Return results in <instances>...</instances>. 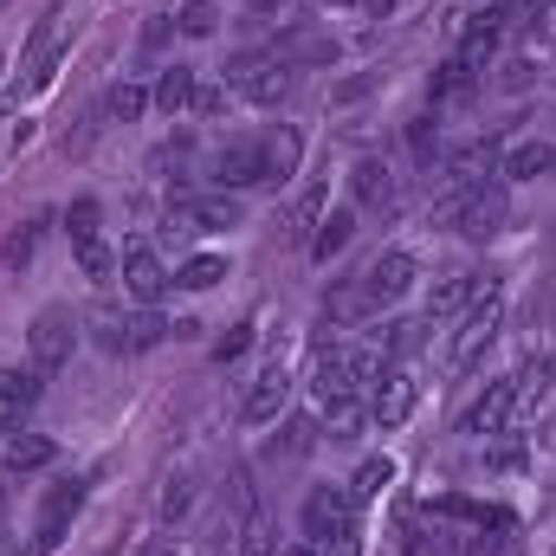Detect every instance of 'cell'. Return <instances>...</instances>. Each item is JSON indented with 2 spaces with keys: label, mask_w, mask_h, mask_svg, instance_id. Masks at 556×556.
Returning <instances> with one entry per match:
<instances>
[{
  "label": "cell",
  "mask_w": 556,
  "mask_h": 556,
  "mask_svg": "<svg viewBox=\"0 0 556 556\" xmlns=\"http://www.w3.org/2000/svg\"><path fill=\"white\" fill-rule=\"evenodd\" d=\"M39 389H46V369H0V433H26Z\"/></svg>",
  "instance_id": "cell-12"
},
{
  "label": "cell",
  "mask_w": 556,
  "mask_h": 556,
  "mask_svg": "<svg viewBox=\"0 0 556 556\" xmlns=\"http://www.w3.org/2000/svg\"><path fill=\"white\" fill-rule=\"evenodd\" d=\"M285 556H317V544H298V551H285Z\"/></svg>",
  "instance_id": "cell-49"
},
{
  "label": "cell",
  "mask_w": 556,
  "mask_h": 556,
  "mask_svg": "<svg viewBox=\"0 0 556 556\" xmlns=\"http://www.w3.org/2000/svg\"><path fill=\"white\" fill-rule=\"evenodd\" d=\"M350 240H356V207H330V214L317 220V233H311V260H317V266H330Z\"/></svg>",
  "instance_id": "cell-21"
},
{
  "label": "cell",
  "mask_w": 556,
  "mask_h": 556,
  "mask_svg": "<svg viewBox=\"0 0 556 556\" xmlns=\"http://www.w3.org/2000/svg\"><path fill=\"white\" fill-rule=\"evenodd\" d=\"M253 7H266V13H273V7H285V0H253Z\"/></svg>",
  "instance_id": "cell-51"
},
{
  "label": "cell",
  "mask_w": 556,
  "mask_h": 556,
  "mask_svg": "<svg viewBox=\"0 0 556 556\" xmlns=\"http://www.w3.org/2000/svg\"><path fill=\"white\" fill-rule=\"evenodd\" d=\"M304 538L311 544H337V538H356V498L343 485H317L304 498Z\"/></svg>",
  "instance_id": "cell-4"
},
{
  "label": "cell",
  "mask_w": 556,
  "mask_h": 556,
  "mask_svg": "<svg viewBox=\"0 0 556 556\" xmlns=\"http://www.w3.org/2000/svg\"><path fill=\"white\" fill-rule=\"evenodd\" d=\"M389 485H395V459L382 453V459H363V466H356V479H350V498H356V505H369V498H382Z\"/></svg>",
  "instance_id": "cell-26"
},
{
  "label": "cell",
  "mask_w": 556,
  "mask_h": 556,
  "mask_svg": "<svg viewBox=\"0 0 556 556\" xmlns=\"http://www.w3.org/2000/svg\"><path fill=\"white\" fill-rule=\"evenodd\" d=\"M78 505H85V485L78 479H59L52 492H46V505H39V538H33V551L26 556H46L59 538H65V525L78 518Z\"/></svg>",
  "instance_id": "cell-11"
},
{
  "label": "cell",
  "mask_w": 556,
  "mask_h": 556,
  "mask_svg": "<svg viewBox=\"0 0 556 556\" xmlns=\"http://www.w3.org/2000/svg\"><path fill=\"white\" fill-rule=\"evenodd\" d=\"M369 91H376V78H350V85H337L330 98H337V104H356V98H369Z\"/></svg>",
  "instance_id": "cell-46"
},
{
  "label": "cell",
  "mask_w": 556,
  "mask_h": 556,
  "mask_svg": "<svg viewBox=\"0 0 556 556\" xmlns=\"http://www.w3.org/2000/svg\"><path fill=\"white\" fill-rule=\"evenodd\" d=\"M149 104H155V98H149L142 85H130V78H124V85H111V98H104V111H111L117 124H137Z\"/></svg>",
  "instance_id": "cell-28"
},
{
  "label": "cell",
  "mask_w": 556,
  "mask_h": 556,
  "mask_svg": "<svg viewBox=\"0 0 556 556\" xmlns=\"http://www.w3.org/2000/svg\"><path fill=\"white\" fill-rule=\"evenodd\" d=\"M485 291H498V278H479V273H446L433 285V298H427V317H453V311H466L472 298H485Z\"/></svg>",
  "instance_id": "cell-19"
},
{
  "label": "cell",
  "mask_w": 556,
  "mask_h": 556,
  "mask_svg": "<svg viewBox=\"0 0 556 556\" xmlns=\"http://www.w3.org/2000/svg\"><path fill=\"white\" fill-rule=\"evenodd\" d=\"M505 85H511V91H525V85H531V65H525V59H518V65H505Z\"/></svg>",
  "instance_id": "cell-47"
},
{
  "label": "cell",
  "mask_w": 556,
  "mask_h": 556,
  "mask_svg": "<svg viewBox=\"0 0 556 556\" xmlns=\"http://www.w3.org/2000/svg\"><path fill=\"white\" fill-rule=\"evenodd\" d=\"M505 188L498 181H485V188H459V214H453V227L466 233V240H492L498 227H505Z\"/></svg>",
  "instance_id": "cell-9"
},
{
  "label": "cell",
  "mask_w": 556,
  "mask_h": 556,
  "mask_svg": "<svg viewBox=\"0 0 556 556\" xmlns=\"http://www.w3.org/2000/svg\"><path fill=\"white\" fill-rule=\"evenodd\" d=\"M350 194H356V207H369V214H395V207H402V181H395V168H389L382 155H363V162L350 168Z\"/></svg>",
  "instance_id": "cell-10"
},
{
  "label": "cell",
  "mask_w": 556,
  "mask_h": 556,
  "mask_svg": "<svg viewBox=\"0 0 556 556\" xmlns=\"http://www.w3.org/2000/svg\"><path fill=\"white\" fill-rule=\"evenodd\" d=\"M511 389H518V395H511V420H518V427H544V420L556 415V369L544 356H531V363L511 376Z\"/></svg>",
  "instance_id": "cell-6"
},
{
  "label": "cell",
  "mask_w": 556,
  "mask_h": 556,
  "mask_svg": "<svg viewBox=\"0 0 556 556\" xmlns=\"http://www.w3.org/2000/svg\"><path fill=\"white\" fill-rule=\"evenodd\" d=\"M247 350H253V324H233V330L214 343V363H240Z\"/></svg>",
  "instance_id": "cell-40"
},
{
  "label": "cell",
  "mask_w": 556,
  "mask_h": 556,
  "mask_svg": "<svg viewBox=\"0 0 556 556\" xmlns=\"http://www.w3.org/2000/svg\"><path fill=\"white\" fill-rule=\"evenodd\" d=\"M214 26H220V13H214V0H188V7H181V33H188V39H207Z\"/></svg>",
  "instance_id": "cell-36"
},
{
  "label": "cell",
  "mask_w": 556,
  "mask_h": 556,
  "mask_svg": "<svg viewBox=\"0 0 556 556\" xmlns=\"http://www.w3.org/2000/svg\"><path fill=\"white\" fill-rule=\"evenodd\" d=\"M511 395H518V389H511V376H505V382H492V389H485V395L466 408L459 433H472V440H492V433H505V420H511Z\"/></svg>",
  "instance_id": "cell-17"
},
{
  "label": "cell",
  "mask_w": 556,
  "mask_h": 556,
  "mask_svg": "<svg viewBox=\"0 0 556 556\" xmlns=\"http://www.w3.org/2000/svg\"><path fill=\"white\" fill-rule=\"evenodd\" d=\"M531 26H538L544 46H556V0H538V20H531Z\"/></svg>",
  "instance_id": "cell-45"
},
{
  "label": "cell",
  "mask_w": 556,
  "mask_h": 556,
  "mask_svg": "<svg viewBox=\"0 0 556 556\" xmlns=\"http://www.w3.org/2000/svg\"><path fill=\"white\" fill-rule=\"evenodd\" d=\"M26 350H33V369H46V376H52V369H65V363H72V350H78V317H72V311H59V304H52V311H39V317H33V330H26Z\"/></svg>",
  "instance_id": "cell-3"
},
{
  "label": "cell",
  "mask_w": 556,
  "mask_h": 556,
  "mask_svg": "<svg viewBox=\"0 0 556 556\" xmlns=\"http://www.w3.org/2000/svg\"><path fill=\"white\" fill-rule=\"evenodd\" d=\"M556 168V142L531 137V142H511L505 149V168L498 175H511V181H538V175H551Z\"/></svg>",
  "instance_id": "cell-22"
},
{
  "label": "cell",
  "mask_w": 556,
  "mask_h": 556,
  "mask_svg": "<svg viewBox=\"0 0 556 556\" xmlns=\"http://www.w3.org/2000/svg\"><path fill=\"white\" fill-rule=\"evenodd\" d=\"M162 337H168V317H162L155 304H142L137 317H130V350H155Z\"/></svg>",
  "instance_id": "cell-32"
},
{
  "label": "cell",
  "mask_w": 556,
  "mask_h": 556,
  "mask_svg": "<svg viewBox=\"0 0 556 556\" xmlns=\"http://www.w3.org/2000/svg\"><path fill=\"white\" fill-rule=\"evenodd\" d=\"M420 330H427V324H395V337H389V356H415V350H420Z\"/></svg>",
  "instance_id": "cell-43"
},
{
  "label": "cell",
  "mask_w": 556,
  "mask_h": 556,
  "mask_svg": "<svg viewBox=\"0 0 556 556\" xmlns=\"http://www.w3.org/2000/svg\"><path fill=\"white\" fill-rule=\"evenodd\" d=\"M260 149H266V181H291V175H298V155H304V137H298L291 124H278Z\"/></svg>",
  "instance_id": "cell-23"
},
{
  "label": "cell",
  "mask_w": 556,
  "mask_h": 556,
  "mask_svg": "<svg viewBox=\"0 0 556 556\" xmlns=\"http://www.w3.org/2000/svg\"><path fill=\"white\" fill-rule=\"evenodd\" d=\"M408 149H415L420 168H433V155H440V117L433 111H420L415 124H408Z\"/></svg>",
  "instance_id": "cell-31"
},
{
  "label": "cell",
  "mask_w": 556,
  "mask_h": 556,
  "mask_svg": "<svg viewBox=\"0 0 556 556\" xmlns=\"http://www.w3.org/2000/svg\"><path fill=\"white\" fill-rule=\"evenodd\" d=\"M194 111H201V117H220V111H227V91H214V85L201 91V85H194Z\"/></svg>",
  "instance_id": "cell-44"
},
{
  "label": "cell",
  "mask_w": 556,
  "mask_h": 556,
  "mask_svg": "<svg viewBox=\"0 0 556 556\" xmlns=\"http://www.w3.org/2000/svg\"><path fill=\"white\" fill-rule=\"evenodd\" d=\"M214 181L233 194V188H253V181H266V149L260 142H227L220 155H214Z\"/></svg>",
  "instance_id": "cell-16"
},
{
  "label": "cell",
  "mask_w": 556,
  "mask_h": 556,
  "mask_svg": "<svg viewBox=\"0 0 556 556\" xmlns=\"http://www.w3.org/2000/svg\"><path fill=\"white\" fill-rule=\"evenodd\" d=\"M220 227H240V194H227V188L168 207V233H220Z\"/></svg>",
  "instance_id": "cell-7"
},
{
  "label": "cell",
  "mask_w": 556,
  "mask_h": 556,
  "mask_svg": "<svg viewBox=\"0 0 556 556\" xmlns=\"http://www.w3.org/2000/svg\"><path fill=\"white\" fill-rule=\"evenodd\" d=\"M72 253H78V266H85V278L111 285V273H117V260H111V247H104V240H78Z\"/></svg>",
  "instance_id": "cell-33"
},
{
  "label": "cell",
  "mask_w": 556,
  "mask_h": 556,
  "mask_svg": "<svg viewBox=\"0 0 556 556\" xmlns=\"http://www.w3.org/2000/svg\"><path fill=\"white\" fill-rule=\"evenodd\" d=\"M446 168H453V181H459V188H485V181H498V168H505V142H498V137L466 142V149H453V155H446Z\"/></svg>",
  "instance_id": "cell-14"
},
{
  "label": "cell",
  "mask_w": 556,
  "mask_h": 556,
  "mask_svg": "<svg viewBox=\"0 0 556 556\" xmlns=\"http://www.w3.org/2000/svg\"><path fill=\"white\" fill-rule=\"evenodd\" d=\"M149 98H155L168 117H175V111H188V104H194V72H188V65H168V72L155 78V91H149Z\"/></svg>",
  "instance_id": "cell-25"
},
{
  "label": "cell",
  "mask_w": 556,
  "mask_h": 556,
  "mask_svg": "<svg viewBox=\"0 0 556 556\" xmlns=\"http://www.w3.org/2000/svg\"><path fill=\"white\" fill-rule=\"evenodd\" d=\"M311 440H317V420H285V453H291V459H298V453H311Z\"/></svg>",
  "instance_id": "cell-42"
},
{
  "label": "cell",
  "mask_w": 556,
  "mask_h": 556,
  "mask_svg": "<svg viewBox=\"0 0 556 556\" xmlns=\"http://www.w3.org/2000/svg\"><path fill=\"white\" fill-rule=\"evenodd\" d=\"M0 7H7V0H0Z\"/></svg>",
  "instance_id": "cell-52"
},
{
  "label": "cell",
  "mask_w": 556,
  "mask_h": 556,
  "mask_svg": "<svg viewBox=\"0 0 556 556\" xmlns=\"http://www.w3.org/2000/svg\"><path fill=\"white\" fill-rule=\"evenodd\" d=\"M59 459V446L46 440V433H13L7 440V472H39V466H52Z\"/></svg>",
  "instance_id": "cell-24"
},
{
  "label": "cell",
  "mask_w": 556,
  "mask_h": 556,
  "mask_svg": "<svg viewBox=\"0 0 556 556\" xmlns=\"http://www.w3.org/2000/svg\"><path fill=\"white\" fill-rule=\"evenodd\" d=\"M415 402H420L415 369L389 363V369L376 376V389H369V420H376V427H402V420L415 415Z\"/></svg>",
  "instance_id": "cell-8"
},
{
  "label": "cell",
  "mask_w": 556,
  "mask_h": 556,
  "mask_svg": "<svg viewBox=\"0 0 556 556\" xmlns=\"http://www.w3.org/2000/svg\"><path fill=\"white\" fill-rule=\"evenodd\" d=\"M324 207H330V181H311V188L298 194V227H311V233H317V220H324Z\"/></svg>",
  "instance_id": "cell-37"
},
{
  "label": "cell",
  "mask_w": 556,
  "mask_h": 556,
  "mask_svg": "<svg viewBox=\"0 0 556 556\" xmlns=\"http://www.w3.org/2000/svg\"><path fill=\"white\" fill-rule=\"evenodd\" d=\"M240 551H247V556H278V538H273V525H266L260 511L247 518V531H240Z\"/></svg>",
  "instance_id": "cell-39"
},
{
  "label": "cell",
  "mask_w": 556,
  "mask_h": 556,
  "mask_svg": "<svg viewBox=\"0 0 556 556\" xmlns=\"http://www.w3.org/2000/svg\"><path fill=\"white\" fill-rule=\"evenodd\" d=\"M65 39H72V13H65V7H52V13L33 26V39H26V59H20V72H26V91L52 85V65H59Z\"/></svg>",
  "instance_id": "cell-5"
},
{
  "label": "cell",
  "mask_w": 556,
  "mask_h": 556,
  "mask_svg": "<svg viewBox=\"0 0 556 556\" xmlns=\"http://www.w3.org/2000/svg\"><path fill=\"white\" fill-rule=\"evenodd\" d=\"M194 505V485H188V472H175L168 485H162V518H181Z\"/></svg>",
  "instance_id": "cell-41"
},
{
  "label": "cell",
  "mask_w": 556,
  "mask_h": 556,
  "mask_svg": "<svg viewBox=\"0 0 556 556\" xmlns=\"http://www.w3.org/2000/svg\"><path fill=\"white\" fill-rule=\"evenodd\" d=\"M505 330V298L498 291H485V298H472L466 311H459V330H453V350H446V363L466 376V369H479V356L492 350V337Z\"/></svg>",
  "instance_id": "cell-1"
},
{
  "label": "cell",
  "mask_w": 556,
  "mask_h": 556,
  "mask_svg": "<svg viewBox=\"0 0 556 556\" xmlns=\"http://www.w3.org/2000/svg\"><path fill=\"white\" fill-rule=\"evenodd\" d=\"M33 253H39V227H20V233H7V240H0V260H7L13 273H26V266H33Z\"/></svg>",
  "instance_id": "cell-34"
},
{
  "label": "cell",
  "mask_w": 556,
  "mask_h": 556,
  "mask_svg": "<svg viewBox=\"0 0 556 556\" xmlns=\"http://www.w3.org/2000/svg\"><path fill=\"white\" fill-rule=\"evenodd\" d=\"M0 531H7V485H0Z\"/></svg>",
  "instance_id": "cell-50"
},
{
  "label": "cell",
  "mask_w": 556,
  "mask_h": 556,
  "mask_svg": "<svg viewBox=\"0 0 556 556\" xmlns=\"http://www.w3.org/2000/svg\"><path fill=\"white\" fill-rule=\"evenodd\" d=\"M65 233H72V247H78V240H98V201H91V194H85V201H72Z\"/></svg>",
  "instance_id": "cell-38"
},
{
  "label": "cell",
  "mask_w": 556,
  "mask_h": 556,
  "mask_svg": "<svg viewBox=\"0 0 556 556\" xmlns=\"http://www.w3.org/2000/svg\"><path fill=\"white\" fill-rule=\"evenodd\" d=\"M273 59H285V65H330L337 59V39L324 26H291L273 46Z\"/></svg>",
  "instance_id": "cell-20"
},
{
  "label": "cell",
  "mask_w": 556,
  "mask_h": 556,
  "mask_svg": "<svg viewBox=\"0 0 556 556\" xmlns=\"http://www.w3.org/2000/svg\"><path fill=\"white\" fill-rule=\"evenodd\" d=\"M317 415H324V427H330V440H356L363 420H369V408H363L356 395H343V402H324Z\"/></svg>",
  "instance_id": "cell-27"
},
{
  "label": "cell",
  "mask_w": 556,
  "mask_h": 556,
  "mask_svg": "<svg viewBox=\"0 0 556 556\" xmlns=\"http://www.w3.org/2000/svg\"><path fill=\"white\" fill-rule=\"evenodd\" d=\"M91 324H98V343H104V350H130V317H117L111 304H98Z\"/></svg>",
  "instance_id": "cell-35"
},
{
  "label": "cell",
  "mask_w": 556,
  "mask_h": 556,
  "mask_svg": "<svg viewBox=\"0 0 556 556\" xmlns=\"http://www.w3.org/2000/svg\"><path fill=\"white\" fill-rule=\"evenodd\" d=\"M227 85L240 91V98H253V104H285V91H291V65L273 59V52H247V59H233L227 65Z\"/></svg>",
  "instance_id": "cell-2"
},
{
  "label": "cell",
  "mask_w": 556,
  "mask_h": 556,
  "mask_svg": "<svg viewBox=\"0 0 556 556\" xmlns=\"http://www.w3.org/2000/svg\"><path fill=\"white\" fill-rule=\"evenodd\" d=\"M466 91H472V72H466L459 59H446V65L427 78V98H433V104H446V98H466Z\"/></svg>",
  "instance_id": "cell-29"
},
{
  "label": "cell",
  "mask_w": 556,
  "mask_h": 556,
  "mask_svg": "<svg viewBox=\"0 0 556 556\" xmlns=\"http://www.w3.org/2000/svg\"><path fill=\"white\" fill-rule=\"evenodd\" d=\"M227 278V260L220 253H194L181 273H175V285H188V291H207V285H220Z\"/></svg>",
  "instance_id": "cell-30"
},
{
  "label": "cell",
  "mask_w": 556,
  "mask_h": 556,
  "mask_svg": "<svg viewBox=\"0 0 556 556\" xmlns=\"http://www.w3.org/2000/svg\"><path fill=\"white\" fill-rule=\"evenodd\" d=\"M415 253H402V247H389L369 273H363V291H369V304H395V298H408L415 291Z\"/></svg>",
  "instance_id": "cell-13"
},
{
  "label": "cell",
  "mask_w": 556,
  "mask_h": 556,
  "mask_svg": "<svg viewBox=\"0 0 556 556\" xmlns=\"http://www.w3.org/2000/svg\"><path fill=\"white\" fill-rule=\"evenodd\" d=\"M117 273H124V291H130L137 304H162V291L175 285L168 266H162L149 247H124V266H117Z\"/></svg>",
  "instance_id": "cell-15"
},
{
  "label": "cell",
  "mask_w": 556,
  "mask_h": 556,
  "mask_svg": "<svg viewBox=\"0 0 556 556\" xmlns=\"http://www.w3.org/2000/svg\"><path fill=\"white\" fill-rule=\"evenodd\" d=\"M285 402H291V376H285V363H266V369H260V382L247 389V420H253V427H266V420L285 415Z\"/></svg>",
  "instance_id": "cell-18"
},
{
  "label": "cell",
  "mask_w": 556,
  "mask_h": 556,
  "mask_svg": "<svg viewBox=\"0 0 556 556\" xmlns=\"http://www.w3.org/2000/svg\"><path fill=\"white\" fill-rule=\"evenodd\" d=\"M142 556H181V551H175L168 538H149V544H142Z\"/></svg>",
  "instance_id": "cell-48"
}]
</instances>
